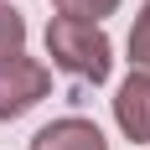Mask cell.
Masks as SVG:
<instances>
[{
  "instance_id": "obj_4",
  "label": "cell",
  "mask_w": 150,
  "mask_h": 150,
  "mask_svg": "<svg viewBox=\"0 0 150 150\" xmlns=\"http://www.w3.org/2000/svg\"><path fill=\"white\" fill-rule=\"evenodd\" d=\"M31 150H104V135L83 119H62V124H52V129H42L31 140Z\"/></svg>"
},
{
  "instance_id": "obj_1",
  "label": "cell",
  "mask_w": 150,
  "mask_h": 150,
  "mask_svg": "<svg viewBox=\"0 0 150 150\" xmlns=\"http://www.w3.org/2000/svg\"><path fill=\"white\" fill-rule=\"evenodd\" d=\"M47 42H52L57 67H67V73H78V78H93V83L109 78V42H104V31H93V21L57 16L52 31H47Z\"/></svg>"
},
{
  "instance_id": "obj_7",
  "label": "cell",
  "mask_w": 150,
  "mask_h": 150,
  "mask_svg": "<svg viewBox=\"0 0 150 150\" xmlns=\"http://www.w3.org/2000/svg\"><path fill=\"white\" fill-rule=\"evenodd\" d=\"M62 11L73 16V21H93V16H104L109 5H114V0H57Z\"/></svg>"
},
{
  "instance_id": "obj_6",
  "label": "cell",
  "mask_w": 150,
  "mask_h": 150,
  "mask_svg": "<svg viewBox=\"0 0 150 150\" xmlns=\"http://www.w3.org/2000/svg\"><path fill=\"white\" fill-rule=\"evenodd\" d=\"M129 52H135V62L150 73V5H145V16H140V26H135V36H129Z\"/></svg>"
},
{
  "instance_id": "obj_2",
  "label": "cell",
  "mask_w": 150,
  "mask_h": 150,
  "mask_svg": "<svg viewBox=\"0 0 150 150\" xmlns=\"http://www.w3.org/2000/svg\"><path fill=\"white\" fill-rule=\"evenodd\" d=\"M47 88V73L36 62L26 57H0V119H11V114H26Z\"/></svg>"
},
{
  "instance_id": "obj_5",
  "label": "cell",
  "mask_w": 150,
  "mask_h": 150,
  "mask_svg": "<svg viewBox=\"0 0 150 150\" xmlns=\"http://www.w3.org/2000/svg\"><path fill=\"white\" fill-rule=\"evenodd\" d=\"M21 16L11 11V5H0V57H16V47H21Z\"/></svg>"
},
{
  "instance_id": "obj_3",
  "label": "cell",
  "mask_w": 150,
  "mask_h": 150,
  "mask_svg": "<svg viewBox=\"0 0 150 150\" xmlns=\"http://www.w3.org/2000/svg\"><path fill=\"white\" fill-rule=\"evenodd\" d=\"M114 109H119V124L135 140H150V78L145 73L129 78V83L119 88V104H114Z\"/></svg>"
}]
</instances>
